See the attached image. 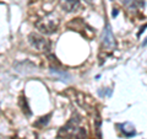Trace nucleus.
Returning <instances> with one entry per match:
<instances>
[{
	"instance_id": "1",
	"label": "nucleus",
	"mask_w": 147,
	"mask_h": 139,
	"mask_svg": "<svg viewBox=\"0 0 147 139\" xmlns=\"http://www.w3.org/2000/svg\"><path fill=\"white\" fill-rule=\"evenodd\" d=\"M81 118L79 114H74L71 119L64 126L58 133L60 139H85L86 131L80 127Z\"/></svg>"
},
{
	"instance_id": "2",
	"label": "nucleus",
	"mask_w": 147,
	"mask_h": 139,
	"mask_svg": "<svg viewBox=\"0 0 147 139\" xmlns=\"http://www.w3.org/2000/svg\"><path fill=\"white\" fill-rule=\"evenodd\" d=\"M59 18L55 17L53 14L45 16L42 20H38L34 24V26L37 27V30H39L44 35H52L54 32H57L58 27H59Z\"/></svg>"
},
{
	"instance_id": "3",
	"label": "nucleus",
	"mask_w": 147,
	"mask_h": 139,
	"mask_svg": "<svg viewBox=\"0 0 147 139\" xmlns=\"http://www.w3.org/2000/svg\"><path fill=\"white\" fill-rule=\"evenodd\" d=\"M28 43L31 44L32 48H34L38 52H45L48 53L50 50V41L47 40L44 36H40L38 33H32L28 35Z\"/></svg>"
},
{
	"instance_id": "4",
	"label": "nucleus",
	"mask_w": 147,
	"mask_h": 139,
	"mask_svg": "<svg viewBox=\"0 0 147 139\" xmlns=\"http://www.w3.org/2000/svg\"><path fill=\"white\" fill-rule=\"evenodd\" d=\"M102 43H103V47L107 48L108 50H113L117 47L115 38H114L112 27H110V24L108 21H105V26H104L103 33H102Z\"/></svg>"
},
{
	"instance_id": "5",
	"label": "nucleus",
	"mask_w": 147,
	"mask_h": 139,
	"mask_svg": "<svg viewBox=\"0 0 147 139\" xmlns=\"http://www.w3.org/2000/svg\"><path fill=\"white\" fill-rule=\"evenodd\" d=\"M60 6L66 12H74L80 7V0H59Z\"/></svg>"
},
{
	"instance_id": "6",
	"label": "nucleus",
	"mask_w": 147,
	"mask_h": 139,
	"mask_svg": "<svg viewBox=\"0 0 147 139\" xmlns=\"http://www.w3.org/2000/svg\"><path fill=\"white\" fill-rule=\"evenodd\" d=\"M118 127H120V131L121 133L125 136L126 138H131V137H134L135 134H136V131H135V127L132 126L131 123H123V124H118Z\"/></svg>"
},
{
	"instance_id": "7",
	"label": "nucleus",
	"mask_w": 147,
	"mask_h": 139,
	"mask_svg": "<svg viewBox=\"0 0 147 139\" xmlns=\"http://www.w3.org/2000/svg\"><path fill=\"white\" fill-rule=\"evenodd\" d=\"M20 105H21V107H22V111H24V113H26L27 116H31V110L28 108V106H27L26 97H21Z\"/></svg>"
},
{
	"instance_id": "8",
	"label": "nucleus",
	"mask_w": 147,
	"mask_h": 139,
	"mask_svg": "<svg viewBox=\"0 0 147 139\" xmlns=\"http://www.w3.org/2000/svg\"><path fill=\"white\" fill-rule=\"evenodd\" d=\"M50 116L52 114H48V116H45V117H40L38 121L36 122V126H38V127H43V126H47L48 122H49V118H50Z\"/></svg>"
},
{
	"instance_id": "9",
	"label": "nucleus",
	"mask_w": 147,
	"mask_h": 139,
	"mask_svg": "<svg viewBox=\"0 0 147 139\" xmlns=\"http://www.w3.org/2000/svg\"><path fill=\"white\" fill-rule=\"evenodd\" d=\"M135 3L137 4V6H144V0H135Z\"/></svg>"
},
{
	"instance_id": "10",
	"label": "nucleus",
	"mask_w": 147,
	"mask_h": 139,
	"mask_svg": "<svg viewBox=\"0 0 147 139\" xmlns=\"http://www.w3.org/2000/svg\"><path fill=\"white\" fill-rule=\"evenodd\" d=\"M146 27H147V24H146V25H145L144 27H141V29H140V31H139V36H140V35L142 33V32H144V31H145V29H146Z\"/></svg>"
},
{
	"instance_id": "11",
	"label": "nucleus",
	"mask_w": 147,
	"mask_h": 139,
	"mask_svg": "<svg viewBox=\"0 0 147 139\" xmlns=\"http://www.w3.org/2000/svg\"><path fill=\"white\" fill-rule=\"evenodd\" d=\"M117 15H118V11L115 10V11H114V12H113V16H117Z\"/></svg>"
},
{
	"instance_id": "12",
	"label": "nucleus",
	"mask_w": 147,
	"mask_h": 139,
	"mask_svg": "<svg viewBox=\"0 0 147 139\" xmlns=\"http://www.w3.org/2000/svg\"><path fill=\"white\" fill-rule=\"evenodd\" d=\"M146 44H147V38L145 40V42H144V43H142V46H146Z\"/></svg>"
}]
</instances>
